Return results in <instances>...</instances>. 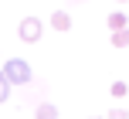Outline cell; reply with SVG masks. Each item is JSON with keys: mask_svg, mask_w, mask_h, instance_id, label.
Listing matches in <instances>:
<instances>
[{"mask_svg": "<svg viewBox=\"0 0 129 119\" xmlns=\"http://www.w3.org/2000/svg\"><path fill=\"white\" fill-rule=\"evenodd\" d=\"M0 72H4V78L10 82V85H31L34 82V72H31V65H27L24 58H10Z\"/></svg>", "mask_w": 129, "mask_h": 119, "instance_id": "1", "label": "cell"}, {"mask_svg": "<svg viewBox=\"0 0 129 119\" xmlns=\"http://www.w3.org/2000/svg\"><path fill=\"white\" fill-rule=\"evenodd\" d=\"M41 34H44V20L41 17H20V24H17V38L24 41V44H38L41 41Z\"/></svg>", "mask_w": 129, "mask_h": 119, "instance_id": "2", "label": "cell"}, {"mask_svg": "<svg viewBox=\"0 0 129 119\" xmlns=\"http://www.w3.org/2000/svg\"><path fill=\"white\" fill-rule=\"evenodd\" d=\"M34 119H58V106L54 102H38L34 106Z\"/></svg>", "mask_w": 129, "mask_h": 119, "instance_id": "3", "label": "cell"}, {"mask_svg": "<svg viewBox=\"0 0 129 119\" xmlns=\"http://www.w3.org/2000/svg\"><path fill=\"white\" fill-rule=\"evenodd\" d=\"M51 27H54V31H71V14H64V10H54L51 14Z\"/></svg>", "mask_w": 129, "mask_h": 119, "instance_id": "4", "label": "cell"}, {"mask_svg": "<svg viewBox=\"0 0 129 119\" xmlns=\"http://www.w3.org/2000/svg\"><path fill=\"white\" fill-rule=\"evenodd\" d=\"M119 27H129V17L122 10H116V14H109V31H119Z\"/></svg>", "mask_w": 129, "mask_h": 119, "instance_id": "5", "label": "cell"}, {"mask_svg": "<svg viewBox=\"0 0 129 119\" xmlns=\"http://www.w3.org/2000/svg\"><path fill=\"white\" fill-rule=\"evenodd\" d=\"M112 48H129V27L112 31Z\"/></svg>", "mask_w": 129, "mask_h": 119, "instance_id": "6", "label": "cell"}, {"mask_svg": "<svg viewBox=\"0 0 129 119\" xmlns=\"http://www.w3.org/2000/svg\"><path fill=\"white\" fill-rule=\"evenodd\" d=\"M109 95H112V99H126V95H129V85H126V82H112V85H109Z\"/></svg>", "mask_w": 129, "mask_h": 119, "instance_id": "7", "label": "cell"}, {"mask_svg": "<svg viewBox=\"0 0 129 119\" xmlns=\"http://www.w3.org/2000/svg\"><path fill=\"white\" fill-rule=\"evenodd\" d=\"M10 88H14V85H10V82L4 78V72H0V106H4V102L10 99Z\"/></svg>", "mask_w": 129, "mask_h": 119, "instance_id": "8", "label": "cell"}, {"mask_svg": "<svg viewBox=\"0 0 129 119\" xmlns=\"http://www.w3.org/2000/svg\"><path fill=\"white\" fill-rule=\"evenodd\" d=\"M105 119H129V112H126V109H109Z\"/></svg>", "mask_w": 129, "mask_h": 119, "instance_id": "9", "label": "cell"}, {"mask_svg": "<svg viewBox=\"0 0 129 119\" xmlns=\"http://www.w3.org/2000/svg\"><path fill=\"white\" fill-rule=\"evenodd\" d=\"M71 4H85V0H71Z\"/></svg>", "mask_w": 129, "mask_h": 119, "instance_id": "10", "label": "cell"}, {"mask_svg": "<svg viewBox=\"0 0 129 119\" xmlns=\"http://www.w3.org/2000/svg\"><path fill=\"white\" fill-rule=\"evenodd\" d=\"M119 4H126V0H119Z\"/></svg>", "mask_w": 129, "mask_h": 119, "instance_id": "11", "label": "cell"}, {"mask_svg": "<svg viewBox=\"0 0 129 119\" xmlns=\"http://www.w3.org/2000/svg\"><path fill=\"white\" fill-rule=\"evenodd\" d=\"M95 119H99V116H95Z\"/></svg>", "mask_w": 129, "mask_h": 119, "instance_id": "12", "label": "cell"}]
</instances>
